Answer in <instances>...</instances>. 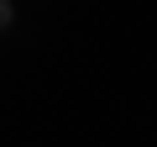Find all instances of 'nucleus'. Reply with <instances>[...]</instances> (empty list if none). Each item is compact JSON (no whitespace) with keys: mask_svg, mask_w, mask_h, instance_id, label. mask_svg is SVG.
Segmentation results:
<instances>
[{"mask_svg":"<svg viewBox=\"0 0 157 147\" xmlns=\"http://www.w3.org/2000/svg\"><path fill=\"white\" fill-rule=\"evenodd\" d=\"M11 26V0H0V32Z\"/></svg>","mask_w":157,"mask_h":147,"instance_id":"f257e3e1","label":"nucleus"}]
</instances>
